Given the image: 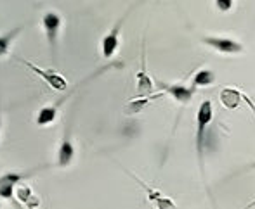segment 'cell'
<instances>
[{"mask_svg":"<svg viewBox=\"0 0 255 209\" xmlns=\"http://www.w3.org/2000/svg\"><path fill=\"white\" fill-rule=\"evenodd\" d=\"M214 120V106L212 100L205 99L198 107L196 114V156H198V164L202 175H205V147H207V132L208 125Z\"/></svg>","mask_w":255,"mask_h":209,"instance_id":"1","label":"cell"},{"mask_svg":"<svg viewBox=\"0 0 255 209\" xmlns=\"http://www.w3.org/2000/svg\"><path fill=\"white\" fill-rule=\"evenodd\" d=\"M75 143H73V114H70L68 118V123L64 126L63 137H61V142L57 145V154H56V166L57 168H68L71 166L75 159Z\"/></svg>","mask_w":255,"mask_h":209,"instance_id":"2","label":"cell"},{"mask_svg":"<svg viewBox=\"0 0 255 209\" xmlns=\"http://www.w3.org/2000/svg\"><path fill=\"white\" fill-rule=\"evenodd\" d=\"M42 168H35V169H30V171H7L3 173V175H0V197L5 201H12L16 206H19L16 201V197H14V192H16V187L19 185V183L26 182L28 178H31V176L35 175V173H38Z\"/></svg>","mask_w":255,"mask_h":209,"instance_id":"3","label":"cell"},{"mask_svg":"<svg viewBox=\"0 0 255 209\" xmlns=\"http://www.w3.org/2000/svg\"><path fill=\"white\" fill-rule=\"evenodd\" d=\"M115 66H120V64H110V66H104V68H101V70H98V71H96V73H92L91 76H87V78H85V80L82 81V83H78L77 86H75L73 90H70V92L66 93V97H70L71 93H73L75 90H77L80 85L87 83V81H91L92 78H96V76H98V74H101L103 71L110 70V68H115ZM66 97H63V99H59V100H57V102L51 104V106H45V107H42V109L38 111V114H37V120H35V121H37V125H38V126H49L51 123H54V121H56V116H57V111H59V107L63 106V102H64V100H66Z\"/></svg>","mask_w":255,"mask_h":209,"instance_id":"4","label":"cell"},{"mask_svg":"<svg viewBox=\"0 0 255 209\" xmlns=\"http://www.w3.org/2000/svg\"><path fill=\"white\" fill-rule=\"evenodd\" d=\"M139 3H141V2H137L134 7H130V9H128L127 12H125L124 16H122L120 19L115 23V26L111 28V30L103 37V40H101V54H103L104 59H111V57L117 54L118 45H120V30H122V26H124V23L127 21V17L130 16V12L139 5Z\"/></svg>","mask_w":255,"mask_h":209,"instance_id":"5","label":"cell"},{"mask_svg":"<svg viewBox=\"0 0 255 209\" xmlns=\"http://www.w3.org/2000/svg\"><path fill=\"white\" fill-rule=\"evenodd\" d=\"M16 61L23 64V66H26L33 74L40 76L42 80L45 81V85H49L52 90H57V92H64V90L68 88V80L63 76V74L57 73V71L45 70V68H40V66H37V64L31 63V61H24V59H21V57H16Z\"/></svg>","mask_w":255,"mask_h":209,"instance_id":"6","label":"cell"},{"mask_svg":"<svg viewBox=\"0 0 255 209\" xmlns=\"http://www.w3.org/2000/svg\"><path fill=\"white\" fill-rule=\"evenodd\" d=\"M122 169H124V171L127 173V175L130 176V178L134 180V182L137 183V185L141 187L142 190H144L146 197H148V201L153 204L154 209H179L177 204H175V201L172 199V197L165 196L163 192H160V190H156V189H153V187H149L148 183H144L141 178H139L137 175H134L132 171H127L125 168H122Z\"/></svg>","mask_w":255,"mask_h":209,"instance_id":"7","label":"cell"},{"mask_svg":"<svg viewBox=\"0 0 255 209\" xmlns=\"http://www.w3.org/2000/svg\"><path fill=\"white\" fill-rule=\"evenodd\" d=\"M63 26V16L57 10H45L42 14V28L47 37V43L51 47L52 54L56 56L57 52V40H59V31Z\"/></svg>","mask_w":255,"mask_h":209,"instance_id":"8","label":"cell"},{"mask_svg":"<svg viewBox=\"0 0 255 209\" xmlns=\"http://www.w3.org/2000/svg\"><path fill=\"white\" fill-rule=\"evenodd\" d=\"M200 42L203 43L205 47H210L215 52L219 54H228V56H235V54H242L243 45L235 38L229 37H214V35H205V37L200 38Z\"/></svg>","mask_w":255,"mask_h":209,"instance_id":"9","label":"cell"},{"mask_svg":"<svg viewBox=\"0 0 255 209\" xmlns=\"http://www.w3.org/2000/svg\"><path fill=\"white\" fill-rule=\"evenodd\" d=\"M165 95H170L175 102L179 104H189L196 93V88L193 85H182V83H165V81H156L154 83Z\"/></svg>","mask_w":255,"mask_h":209,"instance_id":"10","label":"cell"},{"mask_svg":"<svg viewBox=\"0 0 255 209\" xmlns=\"http://www.w3.org/2000/svg\"><path fill=\"white\" fill-rule=\"evenodd\" d=\"M135 83H137L139 97L153 95L154 81L148 74V71H146V45H144V42H142V52H141V70H139V73L135 74Z\"/></svg>","mask_w":255,"mask_h":209,"instance_id":"11","label":"cell"},{"mask_svg":"<svg viewBox=\"0 0 255 209\" xmlns=\"http://www.w3.org/2000/svg\"><path fill=\"white\" fill-rule=\"evenodd\" d=\"M17 204H23L26 209H40V197L33 192L30 185L26 183H19L16 187V192H14Z\"/></svg>","mask_w":255,"mask_h":209,"instance_id":"12","label":"cell"},{"mask_svg":"<svg viewBox=\"0 0 255 209\" xmlns=\"http://www.w3.org/2000/svg\"><path fill=\"white\" fill-rule=\"evenodd\" d=\"M219 100H221L222 107H226V109H229V111L238 109L240 104L245 102V100H243V93L236 88H231V86L221 90V93H219Z\"/></svg>","mask_w":255,"mask_h":209,"instance_id":"13","label":"cell"},{"mask_svg":"<svg viewBox=\"0 0 255 209\" xmlns=\"http://www.w3.org/2000/svg\"><path fill=\"white\" fill-rule=\"evenodd\" d=\"M163 95H165L163 92H158V93H153V95L135 97V99H132L130 102L125 106V114H137V113H141V111L144 109V107L148 106L151 100L158 99V97H163Z\"/></svg>","mask_w":255,"mask_h":209,"instance_id":"14","label":"cell"},{"mask_svg":"<svg viewBox=\"0 0 255 209\" xmlns=\"http://www.w3.org/2000/svg\"><path fill=\"white\" fill-rule=\"evenodd\" d=\"M21 30H23V28L17 26V28H12L10 31H7V33L0 35V57H5L7 54H9L14 40L21 35Z\"/></svg>","mask_w":255,"mask_h":209,"instance_id":"15","label":"cell"},{"mask_svg":"<svg viewBox=\"0 0 255 209\" xmlns=\"http://www.w3.org/2000/svg\"><path fill=\"white\" fill-rule=\"evenodd\" d=\"M214 81H215V74H214V71H210V70L196 71L191 78V85L195 86V88H198V86H210V85H214Z\"/></svg>","mask_w":255,"mask_h":209,"instance_id":"16","label":"cell"},{"mask_svg":"<svg viewBox=\"0 0 255 209\" xmlns=\"http://www.w3.org/2000/svg\"><path fill=\"white\" fill-rule=\"evenodd\" d=\"M233 2L235 0H215V7H217L221 12H229L233 9Z\"/></svg>","mask_w":255,"mask_h":209,"instance_id":"17","label":"cell"},{"mask_svg":"<svg viewBox=\"0 0 255 209\" xmlns=\"http://www.w3.org/2000/svg\"><path fill=\"white\" fill-rule=\"evenodd\" d=\"M2 126H3V114H2V100H0V133H2Z\"/></svg>","mask_w":255,"mask_h":209,"instance_id":"18","label":"cell"},{"mask_svg":"<svg viewBox=\"0 0 255 209\" xmlns=\"http://www.w3.org/2000/svg\"><path fill=\"white\" fill-rule=\"evenodd\" d=\"M254 208H255V199L252 201V203H249V204H247V206L243 208V209H254Z\"/></svg>","mask_w":255,"mask_h":209,"instance_id":"19","label":"cell"},{"mask_svg":"<svg viewBox=\"0 0 255 209\" xmlns=\"http://www.w3.org/2000/svg\"><path fill=\"white\" fill-rule=\"evenodd\" d=\"M249 169H255V163H252V164H250V166H249Z\"/></svg>","mask_w":255,"mask_h":209,"instance_id":"20","label":"cell"},{"mask_svg":"<svg viewBox=\"0 0 255 209\" xmlns=\"http://www.w3.org/2000/svg\"><path fill=\"white\" fill-rule=\"evenodd\" d=\"M0 209H2V201H0Z\"/></svg>","mask_w":255,"mask_h":209,"instance_id":"21","label":"cell"}]
</instances>
